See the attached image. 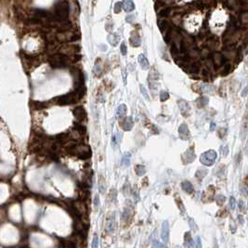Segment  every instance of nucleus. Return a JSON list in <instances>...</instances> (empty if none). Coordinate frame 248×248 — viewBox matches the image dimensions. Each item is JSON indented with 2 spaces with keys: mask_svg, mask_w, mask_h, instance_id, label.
Wrapping results in <instances>:
<instances>
[{
  "mask_svg": "<svg viewBox=\"0 0 248 248\" xmlns=\"http://www.w3.org/2000/svg\"><path fill=\"white\" fill-rule=\"evenodd\" d=\"M53 16L59 23L66 21L69 16V5L66 1H60L54 6Z\"/></svg>",
  "mask_w": 248,
  "mask_h": 248,
  "instance_id": "nucleus-1",
  "label": "nucleus"
},
{
  "mask_svg": "<svg viewBox=\"0 0 248 248\" xmlns=\"http://www.w3.org/2000/svg\"><path fill=\"white\" fill-rule=\"evenodd\" d=\"M49 62L53 69H64L68 66V58L63 53H55L49 58Z\"/></svg>",
  "mask_w": 248,
  "mask_h": 248,
  "instance_id": "nucleus-2",
  "label": "nucleus"
},
{
  "mask_svg": "<svg viewBox=\"0 0 248 248\" xmlns=\"http://www.w3.org/2000/svg\"><path fill=\"white\" fill-rule=\"evenodd\" d=\"M81 98L78 97L77 93L74 91V92H70L68 94L65 95H61L55 98V102L58 105H61V106H65V105H72V104H75L78 100H80Z\"/></svg>",
  "mask_w": 248,
  "mask_h": 248,
  "instance_id": "nucleus-3",
  "label": "nucleus"
},
{
  "mask_svg": "<svg viewBox=\"0 0 248 248\" xmlns=\"http://www.w3.org/2000/svg\"><path fill=\"white\" fill-rule=\"evenodd\" d=\"M217 159V152L214 150H208L200 156V162L205 166H213Z\"/></svg>",
  "mask_w": 248,
  "mask_h": 248,
  "instance_id": "nucleus-4",
  "label": "nucleus"
},
{
  "mask_svg": "<svg viewBox=\"0 0 248 248\" xmlns=\"http://www.w3.org/2000/svg\"><path fill=\"white\" fill-rule=\"evenodd\" d=\"M159 72L155 68H152L149 75V86L151 90H156L159 86Z\"/></svg>",
  "mask_w": 248,
  "mask_h": 248,
  "instance_id": "nucleus-5",
  "label": "nucleus"
},
{
  "mask_svg": "<svg viewBox=\"0 0 248 248\" xmlns=\"http://www.w3.org/2000/svg\"><path fill=\"white\" fill-rule=\"evenodd\" d=\"M211 60L213 61L214 66L217 68H220L226 63V58L223 54L219 52H214L211 54Z\"/></svg>",
  "mask_w": 248,
  "mask_h": 248,
  "instance_id": "nucleus-6",
  "label": "nucleus"
},
{
  "mask_svg": "<svg viewBox=\"0 0 248 248\" xmlns=\"http://www.w3.org/2000/svg\"><path fill=\"white\" fill-rule=\"evenodd\" d=\"M72 114L77 122L82 123L86 120V112L83 106H76L72 111Z\"/></svg>",
  "mask_w": 248,
  "mask_h": 248,
  "instance_id": "nucleus-7",
  "label": "nucleus"
},
{
  "mask_svg": "<svg viewBox=\"0 0 248 248\" xmlns=\"http://www.w3.org/2000/svg\"><path fill=\"white\" fill-rule=\"evenodd\" d=\"M115 226V215L114 213L109 214L106 217V221H105V229L108 233H112L114 231Z\"/></svg>",
  "mask_w": 248,
  "mask_h": 248,
  "instance_id": "nucleus-8",
  "label": "nucleus"
},
{
  "mask_svg": "<svg viewBox=\"0 0 248 248\" xmlns=\"http://www.w3.org/2000/svg\"><path fill=\"white\" fill-rule=\"evenodd\" d=\"M195 158H196V155L194 154V152H193L192 148L187 150L185 152V154H183L181 156V159L184 164H191L194 161Z\"/></svg>",
  "mask_w": 248,
  "mask_h": 248,
  "instance_id": "nucleus-9",
  "label": "nucleus"
},
{
  "mask_svg": "<svg viewBox=\"0 0 248 248\" xmlns=\"http://www.w3.org/2000/svg\"><path fill=\"white\" fill-rule=\"evenodd\" d=\"M120 126H121V127L125 131H130L133 128V126H134L133 118L131 117V116H127V117L123 118L122 121L120 122Z\"/></svg>",
  "mask_w": 248,
  "mask_h": 248,
  "instance_id": "nucleus-10",
  "label": "nucleus"
},
{
  "mask_svg": "<svg viewBox=\"0 0 248 248\" xmlns=\"http://www.w3.org/2000/svg\"><path fill=\"white\" fill-rule=\"evenodd\" d=\"M169 223L168 221H164V223L162 225V239L165 243H168L169 242Z\"/></svg>",
  "mask_w": 248,
  "mask_h": 248,
  "instance_id": "nucleus-11",
  "label": "nucleus"
},
{
  "mask_svg": "<svg viewBox=\"0 0 248 248\" xmlns=\"http://www.w3.org/2000/svg\"><path fill=\"white\" fill-rule=\"evenodd\" d=\"M133 217V209L131 207L127 206L124 209L122 213V221L125 223H129Z\"/></svg>",
  "mask_w": 248,
  "mask_h": 248,
  "instance_id": "nucleus-12",
  "label": "nucleus"
},
{
  "mask_svg": "<svg viewBox=\"0 0 248 248\" xmlns=\"http://www.w3.org/2000/svg\"><path fill=\"white\" fill-rule=\"evenodd\" d=\"M178 134H180V138L183 140H187L189 138V131L186 124H181L180 126Z\"/></svg>",
  "mask_w": 248,
  "mask_h": 248,
  "instance_id": "nucleus-13",
  "label": "nucleus"
},
{
  "mask_svg": "<svg viewBox=\"0 0 248 248\" xmlns=\"http://www.w3.org/2000/svg\"><path fill=\"white\" fill-rule=\"evenodd\" d=\"M178 107H180L181 114L185 116V117L188 116L189 112V104L187 103V101L184 100H180L178 101Z\"/></svg>",
  "mask_w": 248,
  "mask_h": 248,
  "instance_id": "nucleus-14",
  "label": "nucleus"
},
{
  "mask_svg": "<svg viewBox=\"0 0 248 248\" xmlns=\"http://www.w3.org/2000/svg\"><path fill=\"white\" fill-rule=\"evenodd\" d=\"M129 42L131 44V46L132 47H140V43H141V40H140V35L138 34V33L136 31H134L131 33V36L129 38Z\"/></svg>",
  "mask_w": 248,
  "mask_h": 248,
  "instance_id": "nucleus-15",
  "label": "nucleus"
},
{
  "mask_svg": "<svg viewBox=\"0 0 248 248\" xmlns=\"http://www.w3.org/2000/svg\"><path fill=\"white\" fill-rule=\"evenodd\" d=\"M123 9L126 12H131L135 9V5L132 0H124L122 2Z\"/></svg>",
  "mask_w": 248,
  "mask_h": 248,
  "instance_id": "nucleus-16",
  "label": "nucleus"
},
{
  "mask_svg": "<svg viewBox=\"0 0 248 248\" xmlns=\"http://www.w3.org/2000/svg\"><path fill=\"white\" fill-rule=\"evenodd\" d=\"M74 130H75L76 132H78L80 135H81V136H83V135H85L86 133V126L84 125H82V123L77 122V121L74 124Z\"/></svg>",
  "mask_w": 248,
  "mask_h": 248,
  "instance_id": "nucleus-17",
  "label": "nucleus"
},
{
  "mask_svg": "<svg viewBox=\"0 0 248 248\" xmlns=\"http://www.w3.org/2000/svg\"><path fill=\"white\" fill-rule=\"evenodd\" d=\"M247 133H248V119L247 117H244L242 124V127H241V136H242L243 140L246 138Z\"/></svg>",
  "mask_w": 248,
  "mask_h": 248,
  "instance_id": "nucleus-18",
  "label": "nucleus"
},
{
  "mask_svg": "<svg viewBox=\"0 0 248 248\" xmlns=\"http://www.w3.org/2000/svg\"><path fill=\"white\" fill-rule=\"evenodd\" d=\"M138 63L140 64V66L143 70H147V69H149V67H150V64H149L147 58H146L143 54H140V55L138 56Z\"/></svg>",
  "mask_w": 248,
  "mask_h": 248,
  "instance_id": "nucleus-19",
  "label": "nucleus"
},
{
  "mask_svg": "<svg viewBox=\"0 0 248 248\" xmlns=\"http://www.w3.org/2000/svg\"><path fill=\"white\" fill-rule=\"evenodd\" d=\"M181 188L185 192H187V193H191V192H193V191H194L193 185L189 181H187V180L182 182V183H181Z\"/></svg>",
  "mask_w": 248,
  "mask_h": 248,
  "instance_id": "nucleus-20",
  "label": "nucleus"
},
{
  "mask_svg": "<svg viewBox=\"0 0 248 248\" xmlns=\"http://www.w3.org/2000/svg\"><path fill=\"white\" fill-rule=\"evenodd\" d=\"M31 106L35 109V110H43L47 107V102H41V101H36V100H33L31 101Z\"/></svg>",
  "mask_w": 248,
  "mask_h": 248,
  "instance_id": "nucleus-21",
  "label": "nucleus"
},
{
  "mask_svg": "<svg viewBox=\"0 0 248 248\" xmlns=\"http://www.w3.org/2000/svg\"><path fill=\"white\" fill-rule=\"evenodd\" d=\"M158 27L160 29V31H161V33H165L170 28L169 23L166 20H161L158 21Z\"/></svg>",
  "mask_w": 248,
  "mask_h": 248,
  "instance_id": "nucleus-22",
  "label": "nucleus"
},
{
  "mask_svg": "<svg viewBox=\"0 0 248 248\" xmlns=\"http://www.w3.org/2000/svg\"><path fill=\"white\" fill-rule=\"evenodd\" d=\"M184 243L187 248H191L193 246V240L191 236V233L186 232L184 235Z\"/></svg>",
  "mask_w": 248,
  "mask_h": 248,
  "instance_id": "nucleus-23",
  "label": "nucleus"
},
{
  "mask_svg": "<svg viewBox=\"0 0 248 248\" xmlns=\"http://www.w3.org/2000/svg\"><path fill=\"white\" fill-rule=\"evenodd\" d=\"M231 70H232V65L229 64V63H225L223 66H222L221 70H220V74L222 76L228 75L229 72H231Z\"/></svg>",
  "mask_w": 248,
  "mask_h": 248,
  "instance_id": "nucleus-24",
  "label": "nucleus"
},
{
  "mask_svg": "<svg viewBox=\"0 0 248 248\" xmlns=\"http://www.w3.org/2000/svg\"><path fill=\"white\" fill-rule=\"evenodd\" d=\"M98 191L100 193H104L106 191V184H105V178L102 176L98 177Z\"/></svg>",
  "mask_w": 248,
  "mask_h": 248,
  "instance_id": "nucleus-25",
  "label": "nucleus"
},
{
  "mask_svg": "<svg viewBox=\"0 0 248 248\" xmlns=\"http://www.w3.org/2000/svg\"><path fill=\"white\" fill-rule=\"evenodd\" d=\"M196 104L198 105L199 108L205 107L208 104V98L207 97H200L198 100H196Z\"/></svg>",
  "mask_w": 248,
  "mask_h": 248,
  "instance_id": "nucleus-26",
  "label": "nucleus"
},
{
  "mask_svg": "<svg viewBox=\"0 0 248 248\" xmlns=\"http://www.w3.org/2000/svg\"><path fill=\"white\" fill-rule=\"evenodd\" d=\"M207 175V169L206 168H199L198 170L196 171L195 173V177L198 178L199 180H202L203 178H205V176Z\"/></svg>",
  "mask_w": 248,
  "mask_h": 248,
  "instance_id": "nucleus-27",
  "label": "nucleus"
},
{
  "mask_svg": "<svg viewBox=\"0 0 248 248\" xmlns=\"http://www.w3.org/2000/svg\"><path fill=\"white\" fill-rule=\"evenodd\" d=\"M126 111H127V108L125 104H121L119 105V107L117 108V116L119 118H122L124 116L126 115Z\"/></svg>",
  "mask_w": 248,
  "mask_h": 248,
  "instance_id": "nucleus-28",
  "label": "nucleus"
},
{
  "mask_svg": "<svg viewBox=\"0 0 248 248\" xmlns=\"http://www.w3.org/2000/svg\"><path fill=\"white\" fill-rule=\"evenodd\" d=\"M171 11H172V9L170 8H166V7H165V8L161 9V10L159 11L158 13V16L161 17V18H164V17H167L170 15Z\"/></svg>",
  "mask_w": 248,
  "mask_h": 248,
  "instance_id": "nucleus-29",
  "label": "nucleus"
},
{
  "mask_svg": "<svg viewBox=\"0 0 248 248\" xmlns=\"http://www.w3.org/2000/svg\"><path fill=\"white\" fill-rule=\"evenodd\" d=\"M108 41L110 42L112 46H116L119 42V36L116 34H112L109 35L108 37Z\"/></svg>",
  "mask_w": 248,
  "mask_h": 248,
  "instance_id": "nucleus-30",
  "label": "nucleus"
},
{
  "mask_svg": "<svg viewBox=\"0 0 248 248\" xmlns=\"http://www.w3.org/2000/svg\"><path fill=\"white\" fill-rule=\"evenodd\" d=\"M135 171H136V174L138 176H143V175L146 173V168L144 166H141V165H138L135 166Z\"/></svg>",
  "mask_w": 248,
  "mask_h": 248,
  "instance_id": "nucleus-31",
  "label": "nucleus"
},
{
  "mask_svg": "<svg viewBox=\"0 0 248 248\" xmlns=\"http://www.w3.org/2000/svg\"><path fill=\"white\" fill-rule=\"evenodd\" d=\"M214 194H215V188L213 187V186H209L206 192L205 193V195H203V198L205 199L209 198V200H210V199H212V196H214Z\"/></svg>",
  "mask_w": 248,
  "mask_h": 248,
  "instance_id": "nucleus-32",
  "label": "nucleus"
},
{
  "mask_svg": "<svg viewBox=\"0 0 248 248\" xmlns=\"http://www.w3.org/2000/svg\"><path fill=\"white\" fill-rule=\"evenodd\" d=\"M175 201H176V203H177V205L178 207V209L180 210V213L185 214V207H184V205H183V203H182L181 199L178 195L176 196V198H175Z\"/></svg>",
  "mask_w": 248,
  "mask_h": 248,
  "instance_id": "nucleus-33",
  "label": "nucleus"
},
{
  "mask_svg": "<svg viewBox=\"0 0 248 248\" xmlns=\"http://www.w3.org/2000/svg\"><path fill=\"white\" fill-rule=\"evenodd\" d=\"M122 165H124L125 166H128L130 165V154H125L123 156Z\"/></svg>",
  "mask_w": 248,
  "mask_h": 248,
  "instance_id": "nucleus-34",
  "label": "nucleus"
},
{
  "mask_svg": "<svg viewBox=\"0 0 248 248\" xmlns=\"http://www.w3.org/2000/svg\"><path fill=\"white\" fill-rule=\"evenodd\" d=\"M188 222H189V228H191V231H197V224L195 223V221L193 220V218H191V217H189V220H188Z\"/></svg>",
  "mask_w": 248,
  "mask_h": 248,
  "instance_id": "nucleus-35",
  "label": "nucleus"
},
{
  "mask_svg": "<svg viewBox=\"0 0 248 248\" xmlns=\"http://www.w3.org/2000/svg\"><path fill=\"white\" fill-rule=\"evenodd\" d=\"M216 201H217V205L221 206V205H223V203H225L226 198H225V196H224V195L219 194V195H217V196L216 197Z\"/></svg>",
  "mask_w": 248,
  "mask_h": 248,
  "instance_id": "nucleus-36",
  "label": "nucleus"
},
{
  "mask_svg": "<svg viewBox=\"0 0 248 248\" xmlns=\"http://www.w3.org/2000/svg\"><path fill=\"white\" fill-rule=\"evenodd\" d=\"M152 245H154V248H167V246L166 245V244L160 243L159 241H157V240L152 241Z\"/></svg>",
  "mask_w": 248,
  "mask_h": 248,
  "instance_id": "nucleus-37",
  "label": "nucleus"
},
{
  "mask_svg": "<svg viewBox=\"0 0 248 248\" xmlns=\"http://www.w3.org/2000/svg\"><path fill=\"white\" fill-rule=\"evenodd\" d=\"M122 9H123L122 2H117V3H115V5H114V13H116V14H117V13H120V12H121Z\"/></svg>",
  "mask_w": 248,
  "mask_h": 248,
  "instance_id": "nucleus-38",
  "label": "nucleus"
},
{
  "mask_svg": "<svg viewBox=\"0 0 248 248\" xmlns=\"http://www.w3.org/2000/svg\"><path fill=\"white\" fill-rule=\"evenodd\" d=\"M169 98V94L166 91H161L160 92V100L161 101H166V100Z\"/></svg>",
  "mask_w": 248,
  "mask_h": 248,
  "instance_id": "nucleus-39",
  "label": "nucleus"
},
{
  "mask_svg": "<svg viewBox=\"0 0 248 248\" xmlns=\"http://www.w3.org/2000/svg\"><path fill=\"white\" fill-rule=\"evenodd\" d=\"M241 21H242V23H248V11H244L242 13Z\"/></svg>",
  "mask_w": 248,
  "mask_h": 248,
  "instance_id": "nucleus-40",
  "label": "nucleus"
},
{
  "mask_svg": "<svg viewBox=\"0 0 248 248\" xmlns=\"http://www.w3.org/2000/svg\"><path fill=\"white\" fill-rule=\"evenodd\" d=\"M241 192H242V194L244 195L245 197L248 196V186L244 185L243 183L242 184V186H241Z\"/></svg>",
  "mask_w": 248,
  "mask_h": 248,
  "instance_id": "nucleus-41",
  "label": "nucleus"
},
{
  "mask_svg": "<svg viewBox=\"0 0 248 248\" xmlns=\"http://www.w3.org/2000/svg\"><path fill=\"white\" fill-rule=\"evenodd\" d=\"M229 207H231V210H234L236 207V200L233 196L229 197Z\"/></svg>",
  "mask_w": 248,
  "mask_h": 248,
  "instance_id": "nucleus-42",
  "label": "nucleus"
},
{
  "mask_svg": "<svg viewBox=\"0 0 248 248\" xmlns=\"http://www.w3.org/2000/svg\"><path fill=\"white\" fill-rule=\"evenodd\" d=\"M116 195H117V191H116V189H111L110 193H109V197H110V199L112 200V202H114L116 199Z\"/></svg>",
  "mask_w": 248,
  "mask_h": 248,
  "instance_id": "nucleus-43",
  "label": "nucleus"
},
{
  "mask_svg": "<svg viewBox=\"0 0 248 248\" xmlns=\"http://www.w3.org/2000/svg\"><path fill=\"white\" fill-rule=\"evenodd\" d=\"M226 133H227V129L224 128V127H221V128H219L217 131V135L220 138H223L226 136Z\"/></svg>",
  "mask_w": 248,
  "mask_h": 248,
  "instance_id": "nucleus-44",
  "label": "nucleus"
},
{
  "mask_svg": "<svg viewBox=\"0 0 248 248\" xmlns=\"http://www.w3.org/2000/svg\"><path fill=\"white\" fill-rule=\"evenodd\" d=\"M92 248H98V235L95 234L93 237V240H92V245H91Z\"/></svg>",
  "mask_w": 248,
  "mask_h": 248,
  "instance_id": "nucleus-45",
  "label": "nucleus"
},
{
  "mask_svg": "<svg viewBox=\"0 0 248 248\" xmlns=\"http://www.w3.org/2000/svg\"><path fill=\"white\" fill-rule=\"evenodd\" d=\"M238 206H239V209L241 212L244 213L246 210V206H245V203H244V202L243 201V200H240L239 201V203H238Z\"/></svg>",
  "mask_w": 248,
  "mask_h": 248,
  "instance_id": "nucleus-46",
  "label": "nucleus"
},
{
  "mask_svg": "<svg viewBox=\"0 0 248 248\" xmlns=\"http://www.w3.org/2000/svg\"><path fill=\"white\" fill-rule=\"evenodd\" d=\"M120 50H121V53L122 55L126 56V52H127V49H126V45L125 42H123L121 44V46H120Z\"/></svg>",
  "mask_w": 248,
  "mask_h": 248,
  "instance_id": "nucleus-47",
  "label": "nucleus"
},
{
  "mask_svg": "<svg viewBox=\"0 0 248 248\" xmlns=\"http://www.w3.org/2000/svg\"><path fill=\"white\" fill-rule=\"evenodd\" d=\"M94 207L95 209H98V207H100V196L98 195H96L94 197Z\"/></svg>",
  "mask_w": 248,
  "mask_h": 248,
  "instance_id": "nucleus-48",
  "label": "nucleus"
},
{
  "mask_svg": "<svg viewBox=\"0 0 248 248\" xmlns=\"http://www.w3.org/2000/svg\"><path fill=\"white\" fill-rule=\"evenodd\" d=\"M140 91H141L142 95H143L144 98H146V100H149V95H148V93H147V90H146V88H145V87H144L143 86H142V85H140Z\"/></svg>",
  "mask_w": 248,
  "mask_h": 248,
  "instance_id": "nucleus-49",
  "label": "nucleus"
},
{
  "mask_svg": "<svg viewBox=\"0 0 248 248\" xmlns=\"http://www.w3.org/2000/svg\"><path fill=\"white\" fill-rule=\"evenodd\" d=\"M195 248H203L202 246V241H201V237L197 236L196 238V244H195Z\"/></svg>",
  "mask_w": 248,
  "mask_h": 248,
  "instance_id": "nucleus-50",
  "label": "nucleus"
},
{
  "mask_svg": "<svg viewBox=\"0 0 248 248\" xmlns=\"http://www.w3.org/2000/svg\"><path fill=\"white\" fill-rule=\"evenodd\" d=\"M229 225H231V232L234 233L236 231V229H237L236 223L233 220H231V223H229Z\"/></svg>",
  "mask_w": 248,
  "mask_h": 248,
  "instance_id": "nucleus-51",
  "label": "nucleus"
},
{
  "mask_svg": "<svg viewBox=\"0 0 248 248\" xmlns=\"http://www.w3.org/2000/svg\"><path fill=\"white\" fill-rule=\"evenodd\" d=\"M225 167H224V166H221V167H219V168H218V172H217V176H219V177H221L222 175H224L225 174Z\"/></svg>",
  "mask_w": 248,
  "mask_h": 248,
  "instance_id": "nucleus-52",
  "label": "nucleus"
},
{
  "mask_svg": "<svg viewBox=\"0 0 248 248\" xmlns=\"http://www.w3.org/2000/svg\"><path fill=\"white\" fill-rule=\"evenodd\" d=\"M81 59H82V55H81V54L75 53L74 55V60H72V61L76 62V61H79Z\"/></svg>",
  "mask_w": 248,
  "mask_h": 248,
  "instance_id": "nucleus-53",
  "label": "nucleus"
},
{
  "mask_svg": "<svg viewBox=\"0 0 248 248\" xmlns=\"http://www.w3.org/2000/svg\"><path fill=\"white\" fill-rule=\"evenodd\" d=\"M228 154H229V147L228 146H224V147L222 148V154L224 156H227Z\"/></svg>",
  "mask_w": 248,
  "mask_h": 248,
  "instance_id": "nucleus-54",
  "label": "nucleus"
},
{
  "mask_svg": "<svg viewBox=\"0 0 248 248\" xmlns=\"http://www.w3.org/2000/svg\"><path fill=\"white\" fill-rule=\"evenodd\" d=\"M134 19H135V17L133 15H128V16L126 18V20L127 23H132Z\"/></svg>",
  "mask_w": 248,
  "mask_h": 248,
  "instance_id": "nucleus-55",
  "label": "nucleus"
},
{
  "mask_svg": "<svg viewBox=\"0 0 248 248\" xmlns=\"http://www.w3.org/2000/svg\"><path fill=\"white\" fill-rule=\"evenodd\" d=\"M247 94H248V86H245L242 91V97H246Z\"/></svg>",
  "mask_w": 248,
  "mask_h": 248,
  "instance_id": "nucleus-56",
  "label": "nucleus"
},
{
  "mask_svg": "<svg viewBox=\"0 0 248 248\" xmlns=\"http://www.w3.org/2000/svg\"><path fill=\"white\" fill-rule=\"evenodd\" d=\"M238 220H239V223H240V224L243 225L244 220H243V216H241V215H239V216H238Z\"/></svg>",
  "mask_w": 248,
  "mask_h": 248,
  "instance_id": "nucleus-57",
  "label": "nucleus"
},
{
  "mask_svg": "<svg viewBox=\"0 0 248 248\" xmlns=\"http://www.w3.org/2000/svg\"><path fill=\"white\" fill-rule=\"evenodd\" d=\"M215 129H216V124H215L214 122H212V123H211V125H210V130L214 131Z\"/></svg>",
  "mask_w": 248,
  "mask_h": 248,
  "instance_id": "nucleus-58",
  "label": "nucleus"
},
{
  "mask_svg": "<svg viewBox=\"0 0 248 248\" xmlns=\"http://www.w3.org/2000/svg\"><path fill=\"white\" fill-rule=\"evenodd\" d=\"M246 152L248 154V143H247V145H246Z\"/></svg>",
  "mask_w": 248,
  "mask_h": 248,
  "instance_id": "nucleus-59",
  "label": "nucleus"
},
{
  "mask_svg": "<svg viewBox=\"0 0 248 248\" xmlns=\"http://www.w3.org/2000/svg\"><path fill=\"white\" fill-rule=\"evenodd\" d=\"M176 248H181V247H180V246H177Z\"/></svg>",
  "mask_w": 248,
  "mask_h": 248,
  "instance_id": "nucleus-60",
  "label": "nucleus"
},
{
  "mask_svg": "<svg viewBox=\"0 0 248 248\" xmlns=\"http://www.w3.org/2000/svg\"><path fill=\"white\" fill-rule=\"evenodd\" d=\"M247 66H248V61H247Z\"/></svg>",
  "mask_w": 248,
  "mask_h": 248,
  "instance_id": "nucleus-61",
  "label": "nucleus"
}]
</instances>
